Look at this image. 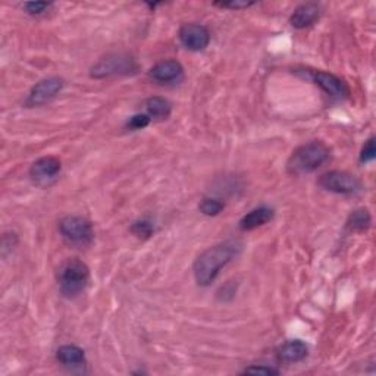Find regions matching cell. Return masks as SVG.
I'll return each instance as SVG.
<instances>
[{
  "instance_id": "obj_1",
  "label": "cell",
  "mask_w": 376,
  "mask_h": 376,
  "mask_svg": "<svg viewBox=\"0 0 376 376\" xmlns=\"http://www.w3.org/2000/svg\"><path fill=\"white\" fill-rule=\"evenodd\" d=\"M242 247L244 244L240 240H226L206 249L194 262V280L200 287L211 285L222 268H225L229 262H233L242 251Z\"/></svg>"
},
{
  "instance_id": "obj_2",
  "label": "cell",
  "mask_w": 376,
  "mask_h": 376,
  "mask_svg": "<svg viewBox=\"0 0 376 376\" xmlns=\"http://www.w3.org/2000/svg\"><path fill=\"white\" fill-rule=\"evenodd\" d=\"M331 149L321 140H313L301 144L291 153L287 161V172L300 177L314 172L318 168L330 161Z\"/></svg>"
},
{
  "instance_id": "obj_3",
  "label": "cell",
  "mask_w": 376,
  "mask_h": 376,
  "mask_svg": "<svg viewBox=\"0 0 376 376\" xmlns=\"http://www.w3.org/2000/svg\"><path fill=\"white\" fill-rule=\"evenodd\" d=\"M90 281L89 266L80 259H68L60 265L57 272L59 289L66 298H74L80 296L87 288Z\"/></svg>"
},
{
  "instance_id": "obj_4",
  "label": "cell",
  "mask_w": 376,
  "mask_h": 376,
  "mask_svg": "<svg viewBox=\"0 0 376 376\" xmlns=\"http://www.w3.org/2000/svg\"><path fill=\"white\" fill-rule=\"evenodd\" d=\"M138 68L136 59L128 53H111L106 55L90 69V77L96 80L109 78L114 75H128Z\"/></svg>"
},
{
  "instance_id": "obj_5",
  "label": "cell",
  "mask_w": 376,
  "mask_h": 376,
  "mask_svg": "<svg viewBox=\"0 0 376 376\" xmlns=\"http://www.w3.org/2000/svg\"><path fill=\"white\" fill-rule=\"evenodd\" d=\"M59 233L69 246L74 247H87L94 238L91 222L82 216H65L59 222Z\"/></svg>"
},
{
  "instance_id": "obj_6",
  "label": "cell",
  "mask_w": 376,
  "mask_h": 376,
  "mask_svg": "<svg viewBox=\"0 0 376 376\" xmlns=\"http://www.w3.org/2000/svg\"><path fill=\"white\" fill-rule=\"evenodd\" d=\"M296 74H298L303 78L313 81L326 94L334 97V99H346V97H348L350 94L347 84L341 78H338L337 75L331 74V72L316 71V69H297Z\"/></svg>"
},
{
  "instance_id": "obj_7",
  "label": "cell",
  "mask_w": 376,
  "mask_h": 376,
  "mask_svg": "<svg viewBox=\"0 0 376 376\" xmlns=\"http://www.w3.org/2000/svg\"><path fill=\"white\" fill-rule=\"evenodd\" d=\"M319 187L335 194H356L363 190V183L359 177L347 171L325 172L318 179Z\"/></svg>"
},
{
  "instance_id": "obj_8",
  "label": "cell",
  "mask_w": 376,
  "mask_h": 376,
  "mask_svg": "<svg viewBox=\"0 0 376 376\" xmlns=\"http://www.w3.org/2000/svg\"><path fill=\"white\" fill-rule=\"evenodd\" d=\"M179 42L191 52L204 51L211 43V33L202 24L190 22L179 28Z\"/></svg>"
},
{
  "instance_id": "obj_9",
  "label": "cell",
  "mask_w": 376,
  "mask_h": 376,
  "mask_svg": "<svg viewBox=\"0 0 376 376\" xmlns=\"http://www.w3.org/2000/svg\"><path fill=\"white\" fill-rule=\"evenodd\" d=\"M60 171H62V163L57 157L44 156L31 165L30 177L35 184L47 186L59 177Z\"/></svg>"
},
{
  "instance_id": "obj_10",
  "label": "cell",
  "mask_w": 376,
  "mask_h": 376,
  "mask_svg": "<svg viewBox=\"0 0 376 376\" xmlns=\"http://www.w3.org/2000/svg\"><path fill=\"white\" fill-rule=\"evenodd\" d=\"M64 86H65V81L59 77H51V78L42 80L31 89L28 99H27V105L40 106V105L51 102L60 91H62Z\"/></svg>"
},
{
  "instance_id": "obj_11",
  "label": "cell",
  "mask_w": 376,
  "mask_h": 376,
  "mask_svg": "<svg viewBox=\"0 0 376 376\" xmlns=\"http://www.w3.org/2000/svg\"><path fill=\"white\" fill-rule=\"evenodd\" d=\"M150 78L161 84L177 82L184 75V68L175 59H166L157 62L149 72Z\"/></svg>"
},
{
  "instance_id": "obj_12",
  "label": "cell",
  "mask_w": 376,
  "mask_h": 376,
  "mask_svg": "<svg viewBox=\"0 0 376 376\" xmlns=\"http://www.w3.org/2000/svg\"><path fill=\"white\" fill-rule=\"evenodd\" d=\"M321 17V6L318 3H303L294 9L289 17V24L297 30L313 26Z\"/></svg>"
},
{
  "instance_id": "obj_13",
  "label": "cell",
  "mask_w": 376,
  "mask_h": 376,
  "mask_svg": "<svg viewBox=\"0 0 376 376\" xmlns=\"http://www.w3.org/2000/svg\"><path fill=\"white\" fill-rule=\"evenodd\" d=\"M274 209L268 208V206H260L250 211L246 216H242L240 221V229L241 231H253V229H258L266 224H269L274 220Z\"/></svg>"
},
{
  "instance_id": "obj_14",
  "label": "cell",
  "mask_w": 376,
  "mask_h": 376,
  "mask_svg": "<svg viewBox=\"0 0 376 376\" xmlns=\"http://www.w3.org/2000/svg\"><path fill=\"white\" fill-rule=\"evenodd\" d=\"M309 355V347L301 339H291L278 350V357L285 363H298Z\"/></svg>"
},
{
  "instance_id": "obj_15",
  "label": "cell",
  "mask_w": 376,
  "mask_h": 376,
  "mask_svg": "<svg viewBox=\"0 0 376 376\" xmlns=\"http://www.w3.org/2000/svg\"><path fill=\"white\" fill-rule=\"evenodd\" d=\"M56 359L59 363H62L64 366H69V368L84 366V363H86V355H84V350L77 346H69V344L57 348Z\"/></svg>"
},
{
  "instance_id": "obj_16",
  "label": "cell",
  "mask_w": 376,
  "mask_h": 376,
  "mask_svg": "<svg viewBox=\"0 0 376 376\" xmlns=\"http://www.w3.org/2000/svg\"><path fill=\"white\" fill-rule=\"evenodd\" d=\"M370 225H372V216L369 211L365 208L351 212L346 222L347 229H350L351 233H365L370 228Z\"/></svg>"
},
{
  "instance_id": "obj_17",
  "label": "cell",
  "mask_w": 376,
  "mask_h": 376,
  "mask_svg": "<svg viewBox=\"0 0 376 376\" xmlns=\"http://www.w3.org/2000/svg\"><path fill=\"white\" fill-rule=\"evenodd\" d=\"M145 111L152 119H166L172 112V106L163 97L154 96L145 100Z\"/></svg>"
},
{
  "instance_id": "obj_18",
  "label": "cell",
  "mask_w": 376,
  "mask_h": 376,
  "mask_svg": "<svg viewBox=\"0 0 376 376\" xmlns=\"http://www.w3.org/2000/svg\"><path fill=\"white\" fill-rule=\"evenodd\" d=\"M224 209H225V203L221 202L220 199H213V197H204L199 204V211L206 216H216V215H220Z\"/></svg>"
},
{
  "instance_id": "obj_19",
  "label": "cell",
  "mask_w": 376,
  "mask_h": 376,
  "mask_svg": "<svg viewBox=\"0 0 376 376\" xmlns=\"http://www.w3.org/2000/svg\"><path fill=\"white\" fill-rule=\"evenodd\" d=\"M131 233L134 234L137 238H141V240H147L153 235L154 233V228H153V224L145 221V220H141V221H137L131 225Z\"/></svg>"
},
{
  "instance_id": "obj_20",
  "label": "cell",
  "mask_w": 376,
  "mask_h": 376,
  "mask_svg": "<svg viewBox=\"0 0 376 376\" xmlns=\"http://www.w3.org/2000/svg\"><path fill=\"white\" fill-rule=\"evenodd\" d=\"M150 123H152V118L147 114H138V115H134L128 119L127 127L132 131H136V129L145 128Z\"/></svg>"
},
{
  "instance_id": "obj_21",
  "label": "cell",
  "mask_w": 376,
  "mask_h": 376,
  "mask_svg": "<svg viewBox=\"0 0 376 376\" xmlns=\"http://www.w3.org/2000/svg\"><path fill=\"white\" fill-rule=\"evenodd\" d=\"M376 156V149H375V137H370L365 145H363V149L360 152V162L361 163H369L375 159Z\"/></svg>"
},
{
  "instance_id": "obj_22",
  "label": "cell",
  "mask_w": 376,
  "mask_h": 376,
  "mask_svg": "<svg viewBox=\"0 0 376 376\" xmlns=\"http://www.w3.org/2000/svg\"><path fill=\"white\" fill-rule=\"evenodd\" d=\"M51 6H52V3H47V2H27V3H24V9H26L27 14H30V15H42Z\"/></svg>"
},
{
  "instance_id": "obj_23",
  "label": "cell",
  "mask_w": 376,
  "mask_h": 376,
  "mask_svg": "<svg viewBox=\"0 0 376 376\" xmlns=\"http://www.w3.org/2000/svg\"><path fill=\"white\" fill-rule=\"evenodd\" d=\"M242 373H249V375H263V376H272V375H280V370L275 369V368H271V366H266V365H254V366H250V368H246L244 372Z\"/></svg>"
},
{
  "instance_id": "obj_24",
  "label": "cell",
  "mask_w": 376,
  "mask_h": 376,
  "mask_svg": "<svg viewBox=\"0 0 376 376\" xmlns=\"http://www.w3.org/2000/svg\"><path fill=\"white\" fill-rule=\"evenodd\" d=\"M217 8L222 9H234V10H241V9H247L254 5V2H246V0H231V2H215L213 3Z\"/></svg>"
}]
</instances>
